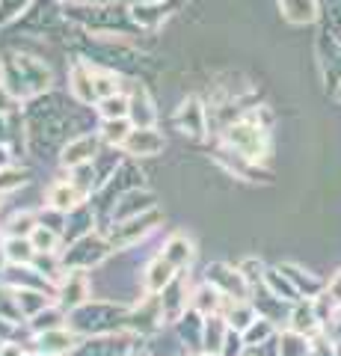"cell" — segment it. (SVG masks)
I'll return each instance as SVG.
<instances>
[{
  "label": "cell",
  "instance_id": "cell-24",
  "mask_svg": "<svg viewBox=\"0 0 341 356\" xmlns=\"http://www.w3.org/2000/svg\"><path fill=\"white\" fill-rule=\"evenodd\" d=\"M282 3V13L294 24H303V21H312L315 18V3L312 0H279Z\"/></svg>",
  "mask_w": 341,
  "mask_h": 356
},
{
  "label": "cell",
  "instance_id": "cell-15",
  "mask_svg": "<svg viewBox=\"0 0 341 356\" xmlns=\"http://www.w3.org/2000/svg\"><path fill=\"white\" fill-rule=\"evenodd\" d=\"M163 259L167 261H172L175 267H187L193 261V255H196V250H193V241L187 238V235H181V232H175V235H169L167 238V243H163Z\"/></svg>",
  "mask_w": 341,
  "mask_h": 356
},
{
  "label": "cell",
  "instance_id": "cell-10",
  "mask_svg": "<svg viewBox=\"0 0 341 356\" xmlns=\"http://www.w3.org/2000/svg\"><path fill=\"white\" fill-rule=\"evenodd\" d=\"M155 208V193L149 191H128L119 196V202L113 205V222H122L128 217H137V214H146V211Z\"/></svg>",
  "mask_w": 341,
  "mask_h": 356
},
{
  "label": "cell",
  "instance_id": "cell-16",
  "mask_svg": "<svg viewBox=\"0 0 341 356\" xmlns=\"http://www.w3.org/2000/svg\"><path fill=\"white\" fill-rule=\"evenodd\" d=\"M219 297H226L223 291H219L217 285H202V288H196L193 291V297H190V309L196 312V315H214L217 312V306H219Z\"/></svg>",
  "mask_w": 341,
  "mask_h": 356
},
{
  "label": "cell",
  "instance_id": "cell-21",
  "mask_svg": "<svg viewBox=\"0 0 341 356\" xmlns=\"http://www.w3.org/2000/svg\"><path fill=\"white\" fill-rule=\"evenodd\" d=\"M65 327V312L60 303H51L48 309H42L36 318H33V332H48V330H60Z\"/></svg>",
  "mask_w": 341,
  "mask_h": 356
},
{
  "label": "cell",
  "instance_id": "cell-30",
  "mask_svg": "<svg viewBox=\"0 0 341 356\" xmlns=\"http://www.w3.org/2000/svg\"><path fill=\"white\" fill-rule=\"evenodd\" d=\"M199 356H217V353H208V350H205V353H199Z\"/></svg>",
  "mask_w": 341,
  "mask_h": 356
},
{
  "label": "cell",
  "instance_id": "cell-31",
  "mask_svg": "<svg viewBox=\"0 0 341 356\" xmlns=\"http://www.w3.org/2000/svg\"><path fill=\"white\" fill-rule=\"evenodd\" d=\"M125 356H134V353H125Z\"/></svg>",
  "mask_w": 341,
  "mask_h": 356
},
{
  "label": "cell",
  "instance_id": "cell-26",
  "mask_svg": "<svg viewBox=\"0 0 341 356\" xmlns=\"http://www.w3.org/2000/svg\"><path fill=\"white\" fill-rule=\"evenodd\" d=\"M13 107H15V95H13V89H9L3 81H0V116L13 113Z\"/></svg>",
  "mask_w": 341,
  "mask_h": 356
},
{
  "label": "cell",
  "instance_id": "cell-14",
  "mask_svg": "<svg viewBox=\"0 0 341 356\" xmlns=\"http://www.w3.org/2000/svg\"><path fill=\"white\" fill-rule=\"evenodd\" d=\"M0 255H3L9 264H33L36 261V247H33L30 238L6 235L3 243H0Z\"/></svg>",
  "mask_w": 341,
  "mask_h": 356
},
{
  "label": "cell",
  "instance_id": "cell-17",
  "mask_svg": "<svg viewBox=\"0 0 341 356\" xmlns=\"http://www.w3.org/2000/svg\"><path fill=\"white\" fill-rule=\"evenodd\" d=\"M131 119H101V131H98V137H101V143H107V146L113 149H122V143L128 140L131 134Z\"/></svg>",
  "mask_w": 341,
  "mask_h": 356
},
{
  "label": "cell",
  "instance_id": "cell-13",
  "mask_svg": "<svg viewBox=\"0 0 341 356\" xmlns=\"http://www.w3.org/2000/svg\"><path fill=\"white\" fill-rule=\"evenodd\" d=\"M175 122H178L181 134H190V137H202L205 131V110L196 98H187V102L175 110Z\"/></svg>",
  "mask_w": 341,
  "mask_h": 356
},
{
  "label": "cell",
  "instance_id": "cell-4",
  "mask_svg": "<svg viewBox=\"0 0 341 356\" xmlns=\"http://www.w3.org/2000/svg\"><path fill=\"white\" fill-rule=\"evenodd\" d=\"M226 143L232 146L240 158L247 161H258L264 158V128L249 125V122H240V125H232L226 131Z\"/></svg>",
  "mask_w": 341,
  "mask_h": 356
},
{
  "label": "cell",
  "instance_id": "cell-5",
  "mask_svg": "<svg viewBox=\"0 0 341 356\" xmlns=\"http://www.w3.org/2000/svg\"><path fill=\"white\" fill-rule=\"evenodd\" d=\"M167 149V140L163 134L151 125V128H131L128 140L122 143V152L131 158H158V154Z\"/></svg>",
  "mask_w": 341,
  "mask_h": 356
},
{
  "label": "cell",
  "instance_id": "cell-25",
  "mask_svg": "<svg viewBox=\"0 0 341 356\" xmlns=\"http://www.w3.org/2000/svg\"><path fill=\"white\" fill-rule=\"evenodd\" d=\"M21 184H27V172H24V170H15L13 163H9V166H0V193L18 191Z\"/></svg>",
  "mask_w": 341,
  "mask_h": 356
},
{
  "label": "cell",
  "instance_id": "cell-12",
  "mask_svg": "<svg viewBox=\"0 0 341 356\" xmlns=\"http://www.w3.org/2000/svg\"><path fill=\"white\" fill-rule=\"evenodd\" d=\"M69 92L74 95V102L81 104H92L98 102L95 86H92V69L86 63H74L69 72Z\"/></svg>",
  "mask_w": 341,
  "mask_h": 356
},
{
  "label": "cell",
  "instance_id": "cell-19",
  "mask_svg": "<svg viewBox=\"0 0 341 356\" xmlns=\"http://www.w3.org/2000/svg\"><path fill=\"white\" fill-rule=\"evenodd\" d=\"M39 222H42V220L33 214V211H18V214L9 217V222L3 226V232H6V235H15V238H30L33 232H36Z\"/></svg>",
  "mask_w": 341,
  "mask_h": 356
},
{
  "label": "cell",
  "instance_id": "cell-8",
  "mask_svg": "<svg viewBox=\"0 0 341 356\" xmlns=\"http://www.w3.org/2000/svg\"><path fill=\"white\" fill-rule=\"evenodd\" d=\"M45 202H48V208H57V211H63V214H69V211L81 208L86 202V193L72 181V178H65V181H53L48 187Z\"/></svg>",
  "mask_w": 341,
  "mask_h": 356
},
{
  "label": "cell",
  "instance_id": "cell-22",
  "mask_svg": "<svg viewBox=\"0 0 341 356\" xmlns=\"http://www.w3.org/2000/svg\"><path fill=\"white\" fill-rule=\"evenodd\" d=\"M128 95L125 92H119V95H107L98 102V116L101 119H128Z\"/></svg>",
  "mask_w": 341,
  "mask_h": 356
},
{
  "label": "cell",
  "instance_id": "cell-23",
  "mask_svg": "<svg viewBox=\"0 0 341 356\" xmlns=\"http://www.w3.org/2000/svg\"><path fill=\"white\" fill-rule=\"evenodd\" d=\"M92 86H95L98 102H101V98H107V95H119V92H122V77L113 74V72L92 69Z\"/></svg>",
  "mask_w": 341,
  "mask_h": 356
},
{
  "label": "cell",
  "instance_id": "cell-32",
  "mask_svg": "<svg viewBox=\"0 0 341 356\" xmlns=\"http://www.w3.org/2000/svg\"><path fill=\"white\" fill-rule=\"evenodd\" d=\"M178 356H187V353H178Z\"/></svg>",
  "mask_w": 341,
  "mask_h": 356
},
{
  "label": "cell",
  "instance_id": "cell-9",
  "mask_svg": "<svg viewBox=\"0 0 341 356\" xmlns=\"http://www.w3.org/2000/svg\"><path fill=\"white\" fill-rule=\"evenodd\" d=\"M128 104H131L128 119H131V125H134V128H151V125H155L158 110H155V104H151L146 86L134 83V89H131V95H128Z\"/></svg>",
  "mask_w": 341,
  "mask_h": 356
},
{
  "label": "cell",
  "instance_id": "cell-3",
  "mask_svg": "<svg viewBox=\"0 0 341 356\" xmlns=\"http://www.w3.org/2000/svg\"><path fill=\"white\" fill-rule=\"evenodd\" d=\"M92 297V285H90V273L86 270H65V276L57 282V303L63 309H81L90 303Z\"/></svg>",
  "mask_w": 341,
  "mask_h": 356
},
{
  "label": "cell",
  "instance_id": "cell-18",
  "mask_svg": "<svg viewBox=\"0 0 341 356\" xmlns=\"http://www.w3.org/2000/svg\"><path fill=\"white\" fill-rule=\"evenodd\" d=\"M33 247H36V252H60V243H63V235L60 229L48 226V222H39L36 232L30 235Z\"/></svg>",
  "mask_w": 341,
  "mask_h": 356
},
{
  "label": "cell",
  "instance_id": "cell-6",
  "mask_svg": "<svg viewBox=\"0 0 341 356\" xmlns=\"http://www.w3.org/2000/svg\"><path fill=\"white\" fill-rule=\"evenodd\" d=\"M98 143H101V137H98V134H81V137L69 140V143L63 146L60 163L65 166V170H74V166L92 163L95 154H98Z\"/></svg>",
  "mask_w": 341,
  "mask_h": 356
},
{
  "label": "cell",
  "instance_id": "cell-29",
  "mask_svg": "<svg viewBox=\"0 0 341 356\" xmlns=\"http://www.w3.org/2000/svg\"><path fill=\"white\" fill-rule=\"evenodd\" d=\"M24 356H45V353H39V350H36V353H24Z\"/></svg>",
  "mask_w": 341,
  "mask_h": 356
},
{
  "label": "cell",
  "instance_id": "cell-20",
  "mask_svg": "<svg viewBox=\"0 0 341 356\" xmlns=\"http://www.w3.org/2000/svg\"><path fill=\"white\" fill-rule=\"evenodd\" d=\"M226 336H228V327L223 324L219 318L208 315V324H205V350L208 353H223V344H226Z\"/></svg>",
  "mask_w": 341,
  "mask_h": 356
},
{
  "label": "cell",
  "instance_id": "cell-28",
  "mask_svg": "<svg viewBox=\"0 0 341 356\" xmlns=\"http://www.w3.org/2000/svg\"><path fill=\"white\" fill-rule=\"evenodd\" d=\"M13 163V158H9V149H6V143H0V166H9Z\"/></svg>",
  "mask_w": 341,
  "mask_h": 356
},
{
  "label": "cell",
  "instance_id": "cell-2",
  "mask_svg": "<svg viewBox=\"0 0 341 356\" xmlns=\"http://www.w3.org/2000/svg\"><path fill=\"white\" fill-rule=\"evenodd\" d=\"M155 222H160V214L155 208L146 211V214L128 217L122 222H113V232H110V247H113V250L134 247V243L146 238L149 232H155Z\"/></svg>",
  "mask_w": 341,
  "mask_h": 356
},
{
  "label": "cell",
  "instance_id": "cell-27",
  "mask_svg": "<svg viewBox=\"0 0 341 356\" xmlns=\"http://www.w3.org/2000/svg\"><path fill=\"white\" fill-rule=\"evenodd\" d=\"M0 356H24V350H21V344L3 341V348H0Z\"/></svg>",
  "mask_w": 341,
  "mask_h": 356
},
{
  "label": "cell",
  "instance_id": "cell-7",
  "mask_svg": "<svg viewBox=\"0 0 341 356\" xmlns=\"http://www.w3.org/2000/svg\"><path fill=\"white\" fill-rule=\"evenodd\" d=\"M175 270H178V267H175L172 261H167L163 255H155V259L146 264L142 276H140V280H142V291H146V294H163L169 288V282L175 280Z\"/></svg>",
  "mask_w": 341,
  "mask_h": 356
},
{
  "label": "cell",
  "instance_id": "cell-11",
  "mask_svg": "<svg viewBox=\"0 0 341 356\" xmlns=\"http://www.w3.org/2000/svg\"><path fill=\"white\" fill-rule=\"evenodd\" d=\"M33 344H36V350L45 353V356H65L69 350L78 348V344H74V332H69L65 327L48 330V332H36Z\"/></svg>",
  "mask_w": 341,
  "mask_h": 356
},
{
  "label": "cell",
  "instance_id": "cell-1",
  "mask_svg": "<svg viewBox=\"0 0 341 356\" xmlns=\"http://www.w3.org/2000/svg\"><path fill=\"white\" fill-rule=\"evenodd\" d=\"M110 241H104V238H92V235H83V238H78L72 243V250L65 252V255H60L63 259V267L65 270H92L95 264H101L107 255H110Z\"/></svg>",
  "mask_w": 341,
  "mask_h": 356
}]
</instances>
